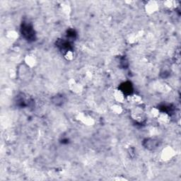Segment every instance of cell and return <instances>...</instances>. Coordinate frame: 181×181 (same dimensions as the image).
I'll return each mask as SVG.
<instances>
[{"mask_svg":"<svg viewBox=\"0 0 181 181\" xmlns=\"http://www.w3.org/2000/svg\"><path fill=\"white\" fill-rule=\"evenodd\" d=\"M76 118L77 120L82 122L83 125H87V126H92L95 123L93 118L88 115H86L83 113H79L77 115Z\"/></svg>","mask_w":181,"mask_h":181,"instance_id":"obj_1","label":"cell"},{"mask_svg":"<svg viewBox=\"0 0 181 181\" xmlns=\"http://www.w3.org/2000/svg\"><path fill=\"white\" fill-rule=\"evenodd\" d=\"M175 154V152L172 147L166 146L162 150V152H161V157L163 161H167L171 160V158L174 157Z\"/></svg>","mask_w":181,"mask_h":181,"instance_id":"obj_2","label":"cell"},{"mask_svg":"<svg viewBox=\"0 0 181 181\" xmlns=\"http://www.w3.org/2000/svg\"><path fill=\"white\" fill-rule=\"evenodd\" d=\"M158 9V4L155 1H149L147 2L145 5V11L149 14H153L157 12Z\"/></svg>","mask_w":181,"mask_h":181,"instance_id":"obj_3","label":"cell"},{"mask_svg":"<svg viewBox=\"0 0 181 181\" xmlns=\"http://www.w3.org/2000/svg\"><path fill=\"white\" fill-rule=\"evenodd\" d=\"M69 87L73 92L76 93H79L83 91V86L82 84H80L78 82H77L74 79H71L69 81Z\"/></svg>","mask_w":181,"mask_h":181,"instance_id":"obj_4","label":"cell"},{"mask_svg":"<svg viewBox=\"0 0 181 181\" xmlns=\"http://www.w3.org/2000/svg\"><path fill=\"white\" fill-rule=\"evenodd\" d=\"M24 62H25V65L26 66L29 67L30 68H33L37 65L38 64V61H37V58L33 55H28L25 57L24 59Z\"/></svg>","mask_w":181,"mask_h":181,"instance_id":"obj_5","label":"cell"},{"mask_svg":"<svg viewBox=\"0 0 181 181\" xmlns=\"http://www.w3.org/2000/svg\"><path fill=\"white\" fill-rule=\"evenodd\" d=\"M113 97L118 104H122L125 100V93L121 89H115V90L113 91Z\"/></svg>","mask_w":181,"mask_h":181,"instance_id":"obj_6","label":"cell"},{"mask_svg":"<svg viewBox=\"0 0 181 181\" xmlns=\"http://www.w3.org/2000/svg\"><path fill=\"white\" fill-rule=\"evenodd\" d=\"M132 118L138 122H141L144 118V113L142 110L140 109V108H136L134 109L132 113Z\"/></svg>","mask_w":181,"mask_h":181,"instance_id":"obj_7","label":"cell"},{"mask_svg":"<svg viewBox=\"0 0 181 181\" xmlns=\"http://www.w3.org/2000/svg\"><path fill=\"white\" fill-rule=\"evenodd\" d=\"M144 146L146 148L149 149H156L158 146V141L155 140V139H148L146 140V141H144Z\"/></svg>","mask_w":181,"mask_h":181,"instance_id":"obj_8","label":"cell"},{"mask_svg":"<svg viewBox=\"0 0 181 181\" xmlns=\"http://www.w3.org/2000/svg\"><path fill=\"white\" fill-rule=\"evenodd\" d=\"M127 100L130 103L135 104H140L141 103V97L137 94H132L127 97Z\"/></svg>","mask_w":181,"mask_h":181,"instance_id":"obj_9","label":"cell"},{"mask_svg":"<svg viewBox=\"0 0 181 181\" xmlns=\"http://www.w3.org/2000/svg\"><path fill=\"white\" fill-rule=\"evenodd\" d=\"M157 120L158 122H161V123L166 124L170 121V116L168 115V114H167L166 113L161 112L159 115L157 117Z\"/></svg>","mask_w":181,"mask_h":181,"instance_id":"obj_10","label":"cell"},{"mask_svg":"<svg viewBox=\"0 0 181 181\" xmlns=\"http://www.w3.org/2000/svg\"><path fill=\"white\" fill-rule=\"evenodd\" d=\"M110 108H111V110H112L115 114H117V115H120V114H121L122 112H123V108H122L121 105L120 104H116L113 105Z\"/></svg>","mask_w":181,"mask_h":181,"instance_id":"obj_11","label":"cell"},{"mask_svg":"<svg viewBox=\"0 0 181 181\" xmlns=\"http://www.w3.org/2000/svg\"><path fill=\"white\" fill-rule=\"evenodd\" d=\"M7 37L12 40H14V39L18 38V33H16L15 30H9L7 32Z\"/></svg>","mask_w":181,"mask_h":181,"instance_id":"obj_12","label":"cell"},{"mask_svg":"<svg viewBox=\"0 0 181 181\" xmlns=\"http://www.w3.org/2000/svg\"><path fill=\"white\" fill-rule=\"evenodd\" d=\"M74 53L72 51H67L65 54V58L67 60L71 61L74 59Z\"/></svg>","mask_w":181,"mask_h":181,"instance_id":"obj_13","label":"cell"},{"mask_svg":"<svg viewBox=\"0 0 181 181\" xmlns=\"http://www.w3.org/2000/svg\"><path fill=\"white\" fill-rule=\"evenodd\" d=\"M175 2L174 1H166L164 2V6L168 9H172V8L175 7Z\"/></svg>","mask_w":181,"mask_h":181,"instance_id":"obj_14","label":"cell"},{"mask_svg":"<svg viewBox=\"0 0 181 181\" xmlns=\"http://www.w3.org/2000/svg\"><path fill=\"white\" fill-rule=\"evenodd\" d=\"M160 113L161 112H160L159 109H158L157 108H153L151 110V113H152V116L156 118H157V117L158 116V115H159Z\"/></svg>","mask_w":181,"mask_h":181,"instance_id":"obj_15","label":"cell"}]
</instances>
